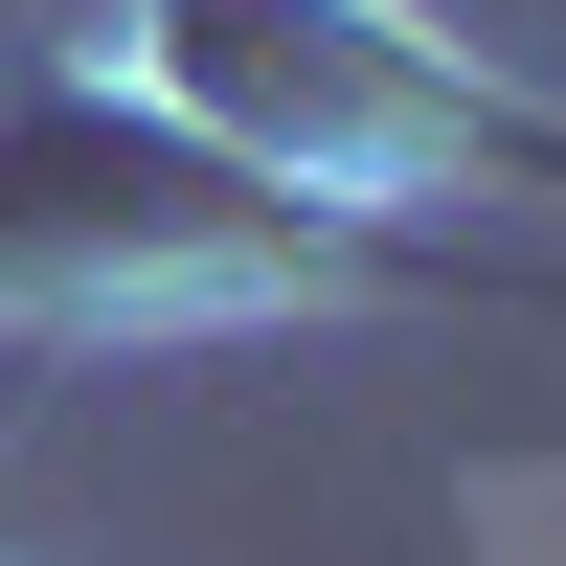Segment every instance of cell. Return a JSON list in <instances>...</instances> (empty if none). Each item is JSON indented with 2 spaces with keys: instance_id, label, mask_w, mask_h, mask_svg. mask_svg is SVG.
<instances>
[{
  "instance_id": "obj_1",
  "label": "cell",
  "mask_w": 566,
  "mask_h": 566,
  "mask_svg": "<svg viewBox=\"0 0 566 566\" xmlns=\"http://www.w3.org/2000/svg\"><path fill=\"white\" fill-rule=\"evenodd\" d=\"M386 272H431V250H386V227L295 205L227 136H159V114H114L69 69H0V295H45V317H205V295H386Z\"/></svg>"
},
{
  "instance_id": "obj_2",
  "label": "cell",
  "mask_w": 566,
  "mask_h": 566,
  "mask_svg": "<svg viewBox=\"0 0 566 566\" xmlns=\"http://www.w3.org/2000/svg\"><path fill=\"white\" fill-rule=\"evenodd\" d=\"M159 91L181 136H227L295 205H408V181H566L544 114H499L453 45H408L386 0H159Z\"/></svg>"
}]
</instances>
